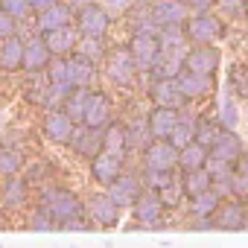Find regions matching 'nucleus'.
<instances>
[{
	"mask_svg": "<svg viewBox=\"0 0 248 248\" xmlns=\"http://www.w3.org/2000/svg\"><path fill=\"white\" fill-rule=\"evenodd\" d=\"M76 129H79V126H76V123H73L62 108H50V111H44L41 120H38V135H41L50 146H59V149H67V146H70Z\"/></svg>",
	"mask_w": 248,
	"mask_h": 248,
	"instance_id": "obj_6",
	"label": "nucleus"
},
{
	"mask_svg": "<svg viewBox=\"0 0 248 248\" xmlns=\"http://www.w3.org/2000/svg\"><path fill=\"white\" fill-rule=\"evenodd\" d=\"M41 38L47 41V47H50L53 56H73L76 47H79V32H76L73 24L70 27H62V30H53V32H47Z\"/></svg>",
	"mask_w": 248,
	"mask_h": 248,
	"instance_id": "obj_30",
	"label": "nucleus"
},
{
	"mask_svg": "<svg viewBox=\"0 0 248 248\" xmlns=\"http://www.w3.org/2000/svg\"><path fill=\"white\" fill-rule=\"evenodd\" d=\"M178 93L187 105H196V102H207L213 93H216V76H202V73H193V70H184L178 79Z\"/></svg>",
	"mask_w": 248,
	"mask_h": 248,
	"instance_id": "obj_14",
	"label": "nucleus"
},
{
	"mask_svg": "<svg viewBox=\"0 0 248 248\" xmlns=\"http://www.w3.org/2000/svg\"><path fill=\"white\" fill-rule=\"evenodd\" d=\"M114 96L105 91V88H91V93H88V105H85V117H82V126H88V129H105L108 123L117 117L114 114Z\"/></svg>",
	"mask_w": 248,
	"mask_h": 248,
	"instance_id": "obj_11",
	"label": "nucleus"
},
{
	"mask_svg": "<svg viewBox=\"0 0 248 248\" xmlns=\"http://www.w3.org/2000/svg\"><path fill=\"white\" fill-rule=\"evenodd\" d=\"M210 164V149L202 143H190L187 149H181L178 158V172H196V170H207Z\"/></svg>",
	"mask_w": 248,
	"mask_h": 248,
	"instance_id": "obj_33",
	"label": "nucleus"
},
{
	"mask_svg": "<svg viewBox=\"0 0 248 248\" xmlns=\"http://www.w3.org/2000/svg\"><path fill=\"white\" fill-rule=\"evenodd\" d=\"M99 70H102V79H105L111 88H120V91L138 88V82L143 79V73H140V67L135 64V59H132V53L126 50V44L111 47Z\"/></svg>",
	"mask_w": 248,
	"mask_h": 248,
	"instance_id": "obj_2",
	"label": "nucleus"
},
{
	"mask_svg": "<svg viewBox=\"0 0 248 248\" xmlns=\"http://www.w3.org/2000/svg\"><path fill=\"white\" fill-rule=\"evenodd\" d=\"M0 187H3V178H0Z\"/></svg>",
	"mask_w": 248,
	"mask_h": 248,
	"instance_id": "obj_56",
	"label": "nucleus"
},
{
	"mask_svg": "<svg viewBox=\"0 0 248 248\" xmlns=\"http://www.w3.org/2000/svg\"><path fill=\"white\" fill-rule=\"evenodd\" d=\"M27 155L21 146H12V143H0V178H12V175H21L27 170Z\"/></svg>",
	"mask_w": 248,
	"mask_h": 248,
	"instance_id": "obj_31",
	"label": "nucleus"
},
{
	"mask_svg": "<svg viewBox=\"0 0 248 248\" xmlns=\"http://www.w3.org/2000/svg\"><path fill=\"white\" fill-rule=\"evenodd\" d=\"M126 138H129V155H140L143 146L152 140L149 129H146V114H135L132 120H126Z\"/></svg>",
	"mask_w": 248,
	"mask_h": 248,
	"instance_id": "obj_32",
	"label": "nucleus"
},
{
	"mask_svg": "<svg viewBox=\"0 0 248 248\" xmlns=\"http://www.w3.org/2000/svg\"><path fill=\"white\" fill-rule=\"evenodd\" d=\"M56 3H62V0H32V9H35V12H44V9H50V6H56Z\"/></svg>",
	"mask_w": 248,
	"mask_h": 248,
	"instance_id": "obj_52",
	"label": "nucleus"
},
{
	"mask_svg": "<svg viewBox=\"0 0 248 248\" xmlns=\"http://www.w3.org/2000/svg\"><path fill=\"white\" fill-rule=\"evenodd\" d=\"M85 216L99 231H111V228H120L123 225V207L102 187H96V190H91L85 196Z\"/></svg>",
	"mask_w": 248,
	"mask_h": 248,
	"instance_id": "obj_4",
	"label": "nucleus"
},
{
	"mask_svg": "<svg viewBox=\"0 0 248 248\" xmlns=\"http://www.w3.org/2000/svg\"><path fill=\"white\" fill-rule=\"evenodd\" d=\"M24 222H27V228L30 231H35V233H44V231H59V225H56V219H53V213L44 207V204H32L27 213H24Z\"/></svg>",
	"mask_w": 248,
	"mask_h": 248,
	"instance_id": "obj_36",
	"label": "nucleus"
},
{
	"mask_svg": "<svg viewBox=\"0 0 248 248\" xmlns=\"http://www.w3.org/2000/svg\"><path fill=\"white\" fill-rule=\"evenodd\" d=\"M193 129H196V143H202V146H207V149L222 138V132H228L222 123H219L216 111H196Z\"/></svg>",
	"mask_w": 248,
	"mask_h": 248,
	"instance_id": "obj_27",
	"label": "nucleus"
},
{
	"mask_svg": "<svg viewBox=\"0 0 248 248\" xmlns=\"http://www.w3.org/2000/svg\"><path fill=\"white\" fill-rule=\"evenodd\" d=\"M35 202V187L27 181V175H12L3 178V187H0V204L9 216H24Z\"/></svg>",
	"mask_w": 248,
	"mask_h": 248,
	"instance_id": "obj_7",
	"label": "nucleus"
},
{
	"mask_svg": "<svg viewBox=\"0 0 248 248\" xmlns=\"http://www.w3.org/2000/svg\"><path fill=\"white\" fill-rule=\"evenodd\" d=\"M123 24H126V32H158L155 21H152V12H149V0H138V3H132L126 12L120 15Z\"/></svg>",
	"mask_w": 248,
	"mask_h": 248,
	"instance_id": "obj_28",
	"label": "nucleus"
},
{
	"mask_svg": "<svg viewBox=\"0 0 248 248\" xmlns=\"http://www.w3.org/2000/svg\"><path fill=\"white\" fill-rule=\"evenodd\" d=\"M143 190H146V187H143L140 170H132V167H129L126 172H123V175H120V178L108 187V196H111V199H114L123 210H126V207L132 210V204L140 199V193H143Z\"/></svg>",
	"mask_w": 248,
	"mask_h": 248,
	"instance_id": "obj_17",
	"label": "nucleus"
},
{
	"mask_svg": "<svg viewBox=\"0 0 248 248\" xmlns=\"http://www.w3.org/2000/svg\"><path fill=\"white\" fill-rule=\"evenodd\" d=\"M64 3L73 9V12H79V9H85V6H91L93 3V0H64Z\"/></svg>",
	"mask_w": 248,
	"mask_h": 248,
	"instance_id": "obj_53",
	"label": "nucleus"
},
{
	"mask_svg": "<svg viewBox=\"0 0 248 248\" xmlns=\"http://www.w3.org/2000/svg\"><path fill=\"white\" fill-rule=\"evenodd\" d=\"M184 3H187V0H184Z\"/></svg>",
	"mask_w": 248,
	"mask_h": 248,
	"instance_id": "obj_57",
	"label": "nucleus"
},
{
	"mask_svg": "<svg viewBox=\"0 0 248 248\" xmlns=\"http://www.w3.org/2000/svg\"><path fill=\"white\" fill-rule=\"evenodd\" d=\"M114 12H108L99 0H93L91 6L79 9L73 18V27L79 32V38H108V32L114 30Z\"/></svg>",
	"mask_w": 248,
	"mask_h": 248,
	"instance_id": "obj_5",
	"label": "nucleus"
},
{
	"mask_svg": "<svg viewBox=\"0 0 248 248\" xmlns=\"http://www.w3.org/2000/svg\"><path fill=\"white\" fill-rule=\"evenodd\" d=\"M178 158H181V152H178L170 140L152 138V140L143 146V152H140V167L158 170V172H178Z\"/></svg>",
	"mask_w": 248,
	"mask_h": 248,
	"instance_id": "obj_12",
	"label": "nucleus"
},
{
	"mask_svg": "<svg viewBox=\"0 0 248 248\" xmlns=\"http://www.w3.org/2000/svg\"><path fill=\"white\" fill-rule=\"evenodd\" d=\"M216 3L219 0H187L190 12H210V9H216Z\"/></svg>",
	"mask_w": 248,
	"mask_h": 248,
	"instance_id": "obj_50",
	"label": "nucleus"
},
{
	"mask_svg": "<svg viewBox=\"0 0 248 248\" xmlns=\"http://www.w3.org/2000/svg\"><path fill=\"white\" fill-rule=\"evenodd\" d=\"M0 73H24V35H12L0 41Z\"/></svg>",
	"mask_w": 248,
	"mask_h": 248,
	"instance_id": "obj_26",
	"label": "nucleus"
},
{
	"mask_svg": "<svg viewBox=\"0 0 248 248\" xmlns=\"http://www.w3.org/2000/svg\"><path fill=\"white\" fill-rule=\"evenodd\" d=\"M178 123H181V111L178 108H167V105H149L146 108V129L158 140H167Z\"/></svg>",
	"mask_w": 248,
	"mask_h": 248,
	"instance_id": "obj_21",
	"label": "nucleus"
},
{
	"mask_svg": "<svg viewBox=\"0 0 248 248\" xmlns=\"http://www.w3.org/2000/svg\"><path fill=\"white\" fill-rule=\"evenodd\" d=\"M0 143H3V140H0Z\"/></svg>",
	"mask_w": 248,
	"mask_h": 248,
	"instance_id": "obj_58",
	"label": "nucleus"
},
{
	"mask_svg": "<svg viewBox=\"0 0 248 248\" xmlns=\"http://www.w3.org/2000/svg\"><path fill=\"white\" fill-rule=\"evenodd\" d=\"M9 228V213L3 210V204H0V231H6Z\"/></svg>",
	"mask_w": 248,
	"mask_h": 248,
	"instance_id": "obj_54",
	"label": "nucleus"
},
{
	"mask_svg": "<svg viewBox=\"0 0 248 248\" xmlns=\"http://www.w3.org/2000/svg\"><path fill=\"white\" fill-rule=\"evenodd\" d=\"M35 202L44 204V207L53 213V219H56V225H59L62 231H70L76 222L88 219V216H85V196L76 193L73 187L47 184V187H41V190L35 193Z\"/></svg>",
	"mask_w": 248,
	"mask_h": 248,
	"instance_id": "obj_1",
	"label": "nucleus"
},
{
	"mask_svg": "<svg viewBox=\"0 0 248 248\" xmlns=\"http://www.w3.org/2000/svg\"><path fill=\"white\" fill-rule=\"evenodd\" d=\"M132 219H135V228H143V231H158L167 225L170 213L161 202V196L155 190H143L140 199L132 204Z\"/></svg>",
	"mask_w": 248,
	"mask_h": 248,
	"instance_id": "obj_9",
	"label": "nucleus"
},
{
	"mask_svg": "<svg viewBox=\"0 0 248 248\" xmlns=\"http://www.w3.org/2000/svg\"><path fill=\"white\" fill-rule=\"evenodd\" d=\"M184 67L202 76H216L222 67V47L219 44H190L184 56Z\"/></svg>",
	"mask_w": 248,
	"mask_h": 248,
	"instance_id": "obj_13",
	"label": "nucleus"
},
{
	"mask_svg": "<svg viewBox=\"0 0 248 248\" xmlns=\"http://www.w3.org/2000/svg\"><path fill=\"white\" fill-rule=\"evenodd\" d=\"M216 117L225 129H236L239 126V99L233 93H225L222 102L216 105Z\"/></svg>",
	"mask_w": 248,
	"mask_h": 248,
	"instance_id": "obj_40",
	"label": "nucleus"
},
{
	"mask_svg": "<svg viewBox=\"0 0 248 248\" xmlns=\"http://www.w3.org/2000/svg\"><path fill=\"white\" fill-rule=\"evenodd\" d=\"M143 93H146L149 105H167V108H178V111H187L190 108L181 99L175 79H146L143 76Z\"/></svg>",
	"mask_w": 248,
	"mask_h": 248,
	"instance_id": "obj_16",
	"label": "nucleus"
},
{
	"mask_svg": "<svg viewBox=\"0 0 248 248\" xmlns=\"http://www.w3.org/2000/svg\"><path fill=\"white\" fill-rule=\"evenodd\" d=\"M108 50H111V44H108L105 38H79V47H76L79 56H85L88 62H93V64H99V67H102Z\"/></svg>",
	"mask_w": 248,
	"mask_h": 248,
	"instance_id": "obj_38",
	"label": "nucleus"
},
{
	"mask_svg": "<svg viewBox=\"0 0 248 248\" xmlns=\"http://www.w3.org/2000/svg\"><path fill=\"white\" fill-rule=\"evenodd\" d=\"M102 152H114V155H129V138H126V120L114 117L108 126L102 129Z\"/></svg>",
	"mask_w": 248,
	"mask_h": 248,
	"instance_id": "obj_29",
	"label": "nucleus"
},
{
	"mask_svg": "<svg viewBox=\"0 0 248 248\" xmlns=\"http://www.w3.org/2000/svg\"><path fill=\"white\" fill-rule=\"evenodd\" d=\"M213 225H216V231H228V233L245 231L248 228V202L239 196H228L222 202V207L216 210Z\"/></svg>",
	"mask_w": 248,
	"mask_h": 248,
	"instance_id": "obj_15",
	"label": "nucleus"
},
{
	"mask_svg": "<svg viewBox=\"0 0 248 248\" xmlns=\"http://www.w3.org/2000/svg\"><path fill=\"white\" fill-rule=\"evenodd\" d=\"M178 172H158V170H146V167H140V178H143V187L146 190H161V187H167L172 178H175Z\"/></svg>",
	"mask_w": 248,
	"mask_h": 248,
	"instance_id": "obj_46",
	"label": "nucleus"
},
{
	"mask_svg": "<svg viewBox=\"0 0 248 248\" xmlns=\"http://www.w3.org/2000/svg\"><path fill=\"white\" fill-rule=\"evenodd\" d=\"M88 93H91V88H73V91L64 96V102H62V111L76 123V126H82L85 105H88Z\"/></svg>",
	"mask_w": 248,
	"mask_h": 248,
	"instance_id": "obj_37",
	"label": "nucleus"
},
{
	"mask_svg": "<svg viewBox=\"0 0 248 248\" xmlns=\"http://www.w3.org/2000/svg\"><path fill=\"white\" fill-rule=\"evenodd\" d=\"M73 18H76V12L64 3H56V6H50V9H44V12H35L32 15V32H38V35H47V32H53V30H62V27H70L73 24Z\"/></svg>",
	"mask_w": 248,
	"mask_h": 248,
	"instance_id": "obj_22",
	"label": "nucleus"
},
{
	"mask_svg": "<svg viewBox=\"0 0 248 248\" xmlns=\"http://www.w3.org/2000/svg\"><path fill=\"white\" fill-rule=\"evenodd\" d=\"M178 175H181V184H184V190H187V199H190V196H199V193L213 190V178H210V172H207V170L178 172Z\"/></svg>",
	"mask_w": 248,
	"mask_h": 248,
	"instance_id": "obj_39",
	"label": "nucleus"
},
{
	"mask_svg": "<svg viewBox=\"0 0 248 248\" xmlns=\"http://www.w3.org/2000/svg\"><path fill=\"white\" fill-rule=\"evenodd\" d=\"M228 88L236 99H245L248 102V67L245 64H231L228 70Z\"/></svg>",
	"mask_w": 248,
	"mask_h": 248,
	"instance_id": "obj_42",
	"label": "nucleus"
},
{
	"mask_svg": "<svg viewBox=\"0 0 248 248\" xmlns=\"http://www.w3.org/2000/svg\"><path fill=\"white\" fill-rule=\"evenodd\" d=\"M242 6H245V21H248V0H242Z\"/></svg>",
	"mask_w": 248,
	"mask_h": 248,
	"instance_id": "obj_55",
	"label": "nucleus"
},
{
	"mask_svg": "<svg viewBox=\"0 0 248 248\" xmlns=\"http://www.w3.org/2000/svg\"><path fill=\"white\" fill-rule=\"evenodd\" d=\"M158 38H161V47L164 50H187L190 47L184 27H161L158 30Z\"/></svg>",
	"mask_w": 248,
	"mask_h": 248,
	"instance_id": "obj_43",
	"label": "nucleus"
},
{
	"mask_svg": "<svg viewBox=\"0 0 248 248\" xmlns=\"http://www.w3.org/2000/svg\"><path fill=\"white\" fill-rule=\"evenodd\" d=\"M70 155L79 158V161H93L99 152H102V129H88V126H79L73 140H70Z\"/></svg>",
	"mask_w": 248,
	"mask_h": 248,
	"instance_id": "obj_23",
	"label": "nucleus"
},
{
	"mask_svg": "<svg viewBox=\"0 0 248 248\" xmlns=\"http://www.w3.org/2000/svg\"><path fill=\"white\" fill-rule=\"evenodd\" d=\"M123 44H126V50L132 53V59H135V64L140 67L143 76L161 62V53H164L158 32H132V35H126Z\"/></svg>",
	"mask_w": 248,
	"mask_h": 248,
	"instance_id": "obj_8",
	"label": "nucleus"
},
{
	"mask_svg": "<svg viewBox=\"0 0 248 248\" xmlns=\"http://www.w3.org/2000/svg\"><path fill=\"white\" fill-rule=\"evenodd\" d=\"M99 3H102L108 12H114V15H123L132 3H138V0H99Z\"/></svg>",
	"mask_w": 248,
	"mask_h": 248,
	"instance_id": "obj_49",
	"label": "nucleus"
},
{
	"mask_svg": "<svg viewBox=\"0 0 248 248\" xmlns=\"http://www.w3.org/2000/svg\"><path fill=\"white\" fill-rule=\"evenodd\" d=\"M225 199H228V196H225L222 190L213 187V190H207V193L190 196L187 204H184V213H187V219H213Z\"/></svg>",
	"mask_w": 248,
	"mask_h": 248,
	"instance_id": "obj_24",
	"label": "nucleus"
},
{
	"mask_svg": "<svg viewBox=\"0 0 248 248\" xmlns=\"http://www.w3.org/2000/svg\"><path fill=\"white\" fill-rule=\"evenodd\" d=\"M21 21L18 18H12L9 12H3V9H0V41H3V38H12V35H21Z\"/></svg>",
	"mask_w": 248,
	"mask_h": 248,
	"instance_id": "obj_48",
	"label": "nucleus"
},
{
	"mask_svg": "<svg viewBox=\"0 0 248 248\" xmlns=\"http://www.w3.org/2000/svg\"><path fill=\"white\" fill-rule=\"evenodd\" d=\"M64 59H67V85H70V88H96V82L102 79L99 64L88 62V59L79 56V53L64 56Z\"/></svg>",
	"mask_w": 248,
	"mask_h": 248,
	"instance_id": "obj_20",
	"label": "nucleus"
},
{
	"mask_svg": "<svg viewBox=\"0 0 248 248\" xmlns=\"http://www.w3.org/2000/svg\"><path fill=\"white\" fill-rule=\"evenodd\" d=\"M216 12H219L225 21H245V6H242V0H219V3H216Z\"/></svg>",
	"mask_w": 248,
	"mask_h": 248,
	"instance_id": "obj_47",
	"label": "nucleus"
},
{
	"mask_svg": "<svg viewBox=\"0 0 248 248\" xmlns=\"http://www.w3.org/2000/svg\"><path fill=\"white\" fill-rule=\"evenodd\" d=\"M190 44H222L231 35V21H225L216 9L210 12H190L184 24Z\"/></svg>",
	"mask_w": 248,
	"mask_h": 248,
	"instance_id": "obj_3",
	"label": "nucleus"
},
{
	"mask_svg": "<svg viewBox=\"0 0 248 248\" xmlns=\"http://www.w3.org/2000/svg\"><path fill=\"white\" fill-rule=\"evenodd\" d=\"M193 120H196V114H193V111H181V123L172 129V135L167 138V140H170L178 152H181V149H187L190 143H196V129H193Z\"/></svg>",
	"mask_w": 248,
	"mask_h": 248,
	"instance_id": "obj_35",
	"label": "nucleus"
},
{
	"mask_svg": "<svg viewBox=\"0 0 248 248\" xmlns=\"http://www.w3.org/2000/svg\"><path fill=\"white\" fill-rule=\"evenodd\" d=\"M228 196H239V199L248 202V149L233 164V181H231V193Z\"/></svg>",
	"mask_w": 248,
	"mask_h": 248,
	"instance_id": "obj_41",
	"label": "nucleus"
},
{
	"mask_svg": "<svg viewBox=\"0 0 248 248\" xmlns=\"http://www.w3.org/2000/svg\"><path fill=\"white\" fill-rule=\"evenodd\" d=\"M245 149H248V146H245V140L239 138V132H236V129H228V132H222V138L210 146V161L236 164Z\"/></svg>",
	"mask_w": 248,
	"mask_h": 248,
	"instance_id": "obj_25",
	"label": "nucleus"
},
{
	"mask_svg": "<svg viewBox=\"0 0 248 248\" xmlns=\"http://www.w3.org/2000/svg\"><path fill=\"white\" fill-rule=\"evenodd\" d=\"M129 170V158L126 155H114V152H99L91 164H88V178L96 184V187H102V190H108L123 172Z\"/></svg>",
	"mask_w": 248,
	"mask_h": 248,
	"instance_id": "obj_10",
	"label": "nucleus"
},
{
	"mask_svg": "<svg viewBox=\"0 0 248 248\" xmlns=\"http://www.w3.org/2000/svg\"><path fill=\"white\" fill-rule=\"evenodd\" d=\"M53 62V53L47 47V41L38 35V32H30L24 35V73H44Z\"/></svg>",
	"mask_w": 248,
	"mask_h": 248,
	"instance_id": "obj_19",
	"label": "nucleus"
},
{
	"mask_svg": "<svg viewBox=\"0 0 248 248\" xmlns=\"http://www.w3.org/2000/svg\"><path fill=\"white\" fill-rule=\"evenodd\" d=\"M149 12L155 27H184L190 18V6L184 0H149Z\"/></svg>",
	"mask_w": 248,
	"mask_h": 248,
	"instance_id": "obj_18",
	"label": "nucleus"
},
{
	"mask_svg": "<svg viewBox=\"0 0 248 248\" xmlns=\"http://www.w3.org/2000/svg\"><path fill=\"white\" fill-rule=\"evenodd\" d=\"M0 9H3V12H9L12 18H18L21 24H24V21H30V18L35 15V9H32V0H0Z\"/></svg>",
	"mask_w": 248,
	"mask_h": 248,
	"instance_id": "obj_45",
	"label": "nucleus"
},
{
	"mask_svg": "<svg viewBox=\"0 0 248 248\" xmlns=\"http://www.w3.org/2000/svg\"><path fill=\"white\" fill-rule=\"evenodd\" d=\"M187 225H190V231H216L213 219H190Z\"/></svg>",
	"mask_w": 248,
	"mask_h": 248,
	"instance_id": "obj_51",
	"label": "nucleus"
},
{
	"mask_svg": "<svg viewBox=\"0 0 248 248\" xmlns=\"http://www.w3.org/2000/svg\"><path fill=\"white\" fill-rule=\"evenodd\" d=\"M24 175H27V181H30L35 190H41V187L53 184V181H50V178H53V164H50V161H35L32 167L24 170Z\"/></svg>",
	"mask_w": 248,
	"mask_h": 248,
	"instance_id": "obj_44",
	"label": "nucleus"
},
{
	"mask_svg": "<svg viewBox=\"0 0 248 248\" xmlns=\"http://www.w3.org/2000/svg\"><path fill=\"white\" fill-rule=\"evenodd\" d=\"M158 196H161V202H164L167 213H181V210H184V204H187V190H184V184H181V175H175L167 187H161V190H158Z\"/></svg>",
	"mask_w": 248,
	"mask_h": 248,
	"instance_id": "obj_34",
	"label": "nucleus"
}]
</instances>
